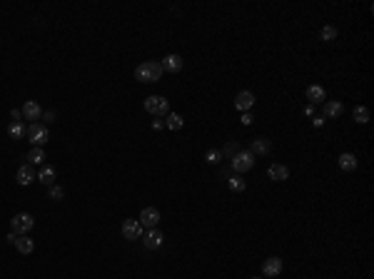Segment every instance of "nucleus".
I'll return each instance as SVG.
<instances>
[{
	"mask_svg": "<svg viewBox=\"0 0 374 279\" xmlns=\"http://www.w3.org/2000/svg\"><path fill=\"white\" fill-rule=\"evenodd\" d=\"M135 77H138L140 82H157V80L162 77V65H160V63H155V60H148V63L138 65Z\"/></svg>",
	"mask_w": 374,
	"mask_h": 279,
	"instance_id": "obj_1",
	"label": "nucleus"
},
{
	"mask_svg": "<svg viewBox=\"0 0 374 279\" xmlns=\"http://www.w3.org/2000/svg\"><path fill=\"white\" fill-rule=\"evenodd\" d=\"M33 227H35V217H33V214H28V212H20V214H15V217L10 219V232H13V234H18V237L28 234Z\"/></svg>",
	"mask_w": 374,
	"mask_h": 279,
	"instance_id": "obj_2",
	"label": "nucleus"
},
{
	"mask_svg": "<svg viewBox=\"0 0 374 279\" xmlns=\"http://www.w3.org/2000/svg\"><path fill=\"white\" fill-rule=\"evenodd\" d=\"M143 105H145V112L155 115V117H160V120L170 115V102H167L165 97H160V95H150Z\"/></svg>",
	"mask_w": 374,
	"mask_h": 279,
	"instance_id": "obj_3",
	"label": "nucleus"
},
{
	"mask_svg": "<svg viewBox=\"0 0 374 279\" xmlns=\"http://www.w3.org/2000/svg\"><path fill=\"white\" fill-rule=\"evenodd\" d=\"M255 167V155L250 152V150H239L234 157H232V172L234 175H242V172H247V170H252Z\"/></svg>",
	"mask_w": 374,
	"mask_h": 279,
	"instance_id": "obj_4",
	"label": "nucleus"
},
{
	"mask_svg": "<svg viewBox=\"0 0 374 279\" xmlns=\"http://www.w3.org/2000/svg\"><path fill=\"white\" fill-rule=\"evenodd\" d=\"M28 137H30V142H33L35 147H43V145L50 140V132H48V127H45V125L33 122V125L28 127Z\"/></svg>",
	"mask_w": 374,
	"mask_h": 279,
	"instance_id": "obj_5",
	"label": "nucleus"
},
{
	"mask_svg": "<svg viewBox=\"0 0 374 279\" xmlns=\"http://www.w3.org/2000/svg\"><path fill=\"white\" fill-rule=\"evenodd\" d=\"M140 224H143V229H155L157 224H160V209L157 207H145L140 212V219H138Z\"/></svg>",
	"mask_w": 374,
	"mask_h": 279,
	"instance_id": "obj_6",
	"label": "nucleus"
},
{
	"mask_svg": "<svg viewBox=\"0 0 374 279\" xmlns=\"http://www.w3.org/2000/svg\"><path fill=\"white\" fill-rule=\"evenodd\" d=\"M143 234H145V229L138 219H125L122 222V237L125 239H143Z\"/></svg>",
	"mask_w": 374,
	"mask_h": 279,
	"instance_id": "obj_7",
	"label": "nucleus"
},
{
	"mask_svg": "<svg viewBox=\"0 0 374 279\" xmlns=\"http://www.w3.org/2000/svg\"><path fill=\"white\" fill-rule=\"evenodd\" d=\"M234 107H237L239 112H250V110L255 107V92H250V90L237 92V97H234Z\"/></svg>",
	"mask_w": 374,
	"mask_h": 279,
	"instance_id": "obj_8",
	"label": "nucleus"
},
{
	"mask_svg": "<svg viewBox=\"0 0 374 279\" xmlns=\"http://www.w3.org/2000/svg\"><path fill=\"white\" fill-rule=\"evenodd\" d=\"M143 244H145L148 249H160V247H162V232H160L157 227H155V229H145Z\"/></svg>",
	"mask_w": 374,
	"mask_h": 279,
	"instance_id": "obj_9",
	"label": "nucleus"
},
{
	"mask_svg": "<svg viewBox=\"0 0 374 279\" xmlns=\"http://www.w3.org/2000/svg\"><path fill=\"white\" fill-rule=\"evenodd\" d=\"M307 100H309V105H324V102H327L324 87H322V85H309V87H307Z\"/></svg>",
	"mask_w": 374,
	"mask_h": 279,
	"instance_id": "obj_10",
	"label": "nucleus"
},
{
	"mask_svg": "<svg viewBox=\"0 0 374 279\" xmlns=\"http://www.w3.org/2000/svg\"><path fill=\"white\" fill-rule=\"evenodd\" d=\"M267 177H270L272 182H285V180H290V170H287L285 165L275 162V165L267 167Z\"/></svg>",
	"mask_w": 374,
	"mask_h": 279,
	"instance_id": "obj_11",
	"label": "nucleus"
},
{
	"mask_svg": "<svg viewBox=\"0 0 374 279\" xmlns=\"http://www.w3.org/2000/svg\"><path fill=\"white\" fill-rule=\"evenodd\" d=\"M15 180H18V185H23V187L33 185V182H35V170H33V165H20Z\"/></svg>",
	"mask_w": 374,
	"mask_h": 279,
	"instance_id": "obj_12",
	"label": "nucleus"
},
{
	"mask_svg": "<svg viewBox=\"0 0 374 279\" xmlns=\"http://www.w3.org/2000/svg\"><path fill=\"white\" fill-rule=\"evenodd\" d=\"M35 180H38L40 185H48V187H53V185H55V167H50V165H43V167L35 172Z\"/></svg>",
	"mask_w": 374,
	"mask_h": 279,
	"instance_id": "obj_13",
	"label": "nucleus"
},
{
	"mask_svg": "<svg viewBox=\"0 0 374 279\" xmlns=\"http://www.w3.org/2000/svg\"><path fill=\"white\" fill-rule=\"evenodd\" d=\"M280 272H282V259L280 257L265 259V264H262V274L265 277H280Z\"/></svg>",
	"mask_w": 374,
	"mask_h": 279,
	"instance_id": "obj_14",
	"label": "nucleus"
},
{
	"mask_svg": "<svg viewBox=\"0 0 374 279\" xmlns=\"http://www.w3.org/2000/svg\"><path fill=\"white\" fill-rule=\"evenodd\" d=\"M344 112V105L342 102H337V100H327L324 105H322V117L327 120V117H339Z\"/></svg>",
	"mask_w": 374,
	"mask_h": 279,
	"instance_id": "obj_15",
	"label": "nucleus"
},
{
	"mask_svg": "<svg viewBox=\"0 0 374 279\" xmlns=\"http://www.w3.org/2000/svg\"><path fill=\"white\" fill-rule=\"evenodd\" d=\"M162 72H180L182 70V58L180 55H167V58H162Z\"/></svg>",
	"mask_w": 374,
	"mask_h": 279,
	"instance_id": "obj_16",
	"label": "nucleus"
},
{
	"mask_svg": "<svg viewBox=\"0 0 374 279\" xmlns=\"http://www.w3.org/2000/svg\"><path fill=\"white\" fill-rule=\"evenodd\" d=\"M357 165H359V160H357L352 152H342V155H339V170H344V172H354Z\"/></svg>",
	"mask_w": 374,
	"mask_h": 279,
	"instance_id": "obj_17",
	"label": "nucleus"
},
{
	"mask_svg": "<svg viewBox=\"0 0 374 279\" xmlns=\"http://www.w3.org/2000/svg\"><path fill=\"white\" fill-rule=\"evenodd\" d=\"M20 112H23V117H25V120H40V112H43V110H40V105H38V102L28 100V102L23 105V110H20Z\"/></svg>",
	"mask_w": 374,
	"mask_h": 279,
	"instance_id": "obj_18",
	"label": "nucleus"
},
{
	"mask_svg": "<svg viewBox=\"0 0 374 279\" xmlns=\"http://www.w3.org/2000/svg\"><path fill=\"white\" fill-rule=\"evenodd\" d=\"M15 249H18L20 254H33V249H35V242H33L28 234H23V237H18V239H15Z\"/></svg>",
	"mask_w": 374,
	"mask_h": 279,
	"instance_id": "obj_19",
	"label": "nucleus"
},
{
	"mask_svg": "<svg viewBox=\"0 0 374 279\" xmlns=\"http://www.w3.org/2000/svg\"><path fill=\"white\" fill-rule=\"evenodd\" d=\"M25 160H28V165H38V167H43V162H45V152H43V147H33L28 155H25Z\"/></svg>",
	"mask_w": 374,
	"mask_h": 279,
	"instance_id": "obj_20",
	"label": "nucleus"
},
{
	"mask_svg": "<svg viewBox=\"0 0 374 279\" xmlns=\"http://www.w3.org/2000/svg\"><path fill=\"white\" fill-rule=\"evenodd\" d=\"M270 140H265V137H257V140H252V147H250V152L257 157V155H267L270 152Z\"/></svg>",
	"mask_w": 374,
	"mask_h": 279,
	"instance_id": "obj_21",
	"label": "nucleus"
},
{
	"mask_svg": "<svg viewBox=\"0 0 374 279\" xmlns=\"http://www.w3.org/2000/svg\"><path fill=\"white\" fill-rule=\"evenodd\" d=\"M227 187H229L232 192H244L247 182L242 180V175H229V177H227Z\"/></svg>",
	"mask_w": 374,
	"mask_h": 279,
	"instance_id": "obj_22",
	"label": "nucleus"
},
{
	"mask_svg": "<svg viewBox=\"0 0 374 279\" xmlns=\"http://www.w3.org/2000/svg\"><path fill=\"white\" fill-rule=\"evenodd\" d=\"M8 135L13 140H20V137H25L28 135V130H25V125L23 122H13L10 127H8Z\"/></svg>",
	"mask_w": 374,
	"mask_h": 279,
	"instance_id": "obj_23",
	"label": "nucleus"
},
{
	"mask_svg": "<svg viewBox=\"0 0 374 279\" xmlns=\"http://www.w3.org/2000/svg\"><path fill=\"white\" fill-rule=\"evenodd\" d=\"M165 125H167L170 130H182V125H185V120H182L180 115H175V112H170V115L165 117Z\"/></svg>",
	"mask_w": 374,
	"mask_h": 279,
	"instance_id": "obj_24",
	"label": "nucleus"
},
{
	"mask_svg": "<svg viewBox=\"0 0 374 279\" xmlns=\"http://www.w3.org/2000/svg\"><path fill=\"white\" fill-rule=\"evenodd\" d=\"M354 120H357L359 125H367V122H369V110H367L364 105L354 107Z\"/></svg>",
	"mask_w": 374,
	"mask_h": 279,
	"instance_id": "obj_25",
	"label": "nucleus"
},
{
	"mask_svg": "<svg viewBox=\"0 0 374 279\" xmlns=\"http://www.w3.org/2000/svg\"><path fill=\"white\" fill-rule=\"evenodd\" d=\"M224 157H222V150H207L205 152V162H210V165H220Z\"/></svg>",
	"mask_w": 374,
	"mask_h": 279,
	"instance_id": "obj_26",
	"label": "nucleus"
},
{
	"mask_svg": "<svg viewBox=\"0 0 374 279\" xmlns=\"http://www.w3.org/2000/svg\"><path fill=\"white\" fill-rule=\"evenodd\" d=\"M319 38H322V40H334V38H337V28H332V25H324V28L319 30Z\"/></svg>",
	"mask_w": 374,
	"mask_h": 279,
	"instance_id": "obj_27",
	"label": "nucleus"
},
{
	"mask_svg": "<svg viewBox=\"0 0 374 279\" xmlns=\"http://www.w3.org/2000/svg\"><path fill=\"white\" fill-rule=\"evenodd\" d=\"M239 150H242V145H237V142H229V145L222 150V157H229V160H232V157H234Z\"/></svg>",
	"mask_w": 374,
	"mask_h": 279,
	"instance_id": "obj_28",
	"label": "nucleus"
},
{
	"mask_svg": "<svg viewBox=\"0 0 374 279\" xmlns=\"http://www.w3.org/2000/svg\"><path fill=\"white\" fill-rule=\"evenodd\" d=\"M63 197H65V190H63L60 185H53V187H50V200H53V202H60Z\"/></svg>",
	"mask_w": 374,
	"mask_h": 279,
	"instance_id": "obj_29",
	"label": "nucleus"
},
{
	"mask_svg": "<svg viewBox=\"0 0 374 279\" xmlns=\"http://www.w3.org/2000/svg\"><path fill=\"white\" fill-rule=\"evenodd\" d=\"M252 122H255V115L252 112H244L242 115V125H252Z\"/></svg>",
	"mask_w": 374,
	"mask_h": 279,
	"instance_id": "obj_30",
	"label": "nucleus"
},
{
	"mask_svg": "<svg viewBox=\"0 0 374 279\" xmlns=\"http://www.w3.org/2000/svg\"><path fill=\"white\" fill-rule=\"evenodd\" d=\"M324 122H327V120H324L322 115H314V117H312V125H314V127H322Z\"/></svg>",
	"mask_w": 374,
	"mask_h": 279,
	"instance_id": "obj_31",
	"label": "nucleus"
},
{
	"mask_svg": "<svg viewBox=\"0 0 374 279\" xmlns=\"http://www.w3.org/2000/svg\"><path fill=\"white\" fill-rule=\"evenodd\" d=\"M304 115H307V117H314V105H307V107H304Z\"/></svg>",
	"mask_w": 374,
	"mask_h": 279,
	"instance_id": "obj_32",
	"label": "nucleus"
},
{
	"mask_svg": "<svg viewBox=\"0 0 374 279\" xmlns=\"http://www.w3.org/2000/svg\"><path fill=\"white\" fill-rule=\"evenodd\" d=\"M10 115H13V120H15V122H20V117H23V112H20V110H13Z\"/></svg>",
	"mask_w": 374,
	"mask_h": 279,
	"instance_id": "obj_33",
	"label": "nucleus"
},
{
	"mask_svg": "<svg viewBox=\"0 0 374 279\" xmlns=\"http://www.w3.org/2000/svg\"><path fill=\"white\" fill-rule=\"evenodd\" d=\"M43 117H45V122H55V112H45Z\"/></svg>",
	"mask_w": 374,
	"mask_h": 279,
	"instance_id": "obj_34",
	"label": "nucleus"
},
{
	"mask_svg": "<svg viewBox=\"0 0 374 279\" xmlns=\"http://www.w3.org/2000/svg\"><path fill=\"white\" fill-rule=\"evenodd\" d=\"M162 125H165V122H162V120H160V117H157V120H155V122H152V127H155V130H160V127H162Z\"/></svg>",
	"mask_w": 374,
	"mask_h": 279,
	"instance_id": "obj_35",
	"label": "nucleus"
},
{
	"mask_svg": "<svg viewBox=\"0 0 374 279\" xmlns=\"http://www.w3.org/2000/svg\"><path fill=\"white\" fill-rule=\"evenodd\" d=\"M5 239H8V242H10V244H15V239H18V234H13V232H10V234H8V237H5Z\"/></svg>",
	"mask_w": 374,
	"mask_h": 279,
	"instance_id": "obj_36",
	"label": "nucleus"
},
{
	"mask_svg": "<svg viewBox=\"0 0 374 279\" xmlns=\"http://www.w3.org/2000/svg\"><path fill=\"white\" fill-rule=\"evenodd\" d=\"M252 279H260V277H252Z\"/></svg>",
	"mask_w": 374,
	"mask_h": 279,
	"instance_id": "obj_37",
	"label": "nucleus"
}]
</instances>
